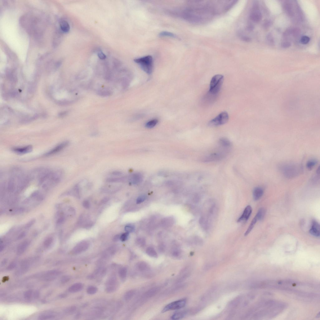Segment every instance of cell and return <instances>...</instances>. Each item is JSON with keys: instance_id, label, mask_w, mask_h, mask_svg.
<instances>
[{"instance_id": "6da1fadb", "label": "cell", "mask_w": 320, "mask_h": 320, "mask_svg": "<svg viewBox=\"0 0 320 320\" xmlns=\"http://www.w3.org/2000/svg\"><path fill=\"white\" fill-rule=\"evenodd\" d=\"M262 286L263 288H270L280 290H284L302 297H306L309 291L312 290L313 285L298 282L294 280L282 279L278 281H263Z\"/></svg>"}, {"instance_id": "7a4b0ae2", "label": "cell", "mask_w": 320, "mask_h": 320, "mask_svg": "<svg viewBox=\"0 0 320 320\" xmlns=\"http://www.w3.org/2000/svg\"><path fill=\"white\" fill-rule=\"evenodd\" d=\"M286 304L282 302L273 300H262L257 304L256 318L267 319L273 318L284 310Z\"/></svg>"}, {"instance_id": "3957f363", "label": "cell", "mask_w": 320, "mask_h": 320, "mask_svg": "<svg viewBox=\"0 0 320 320\" xmlns=\"http://www.w3.org/2000/svg\"><path fill=\"white\" fill-rule=\"evenodd\" d=\"M10 173L7 183H5L9 191H13L16 189L22 190L28 185L31 180L29 175L19 168L12 169Z\"/></svg>"}, {"instance_id": "277c9868", "label": "cell", "mask_w": 320, "mask_h": 320, "mask_svg": "<svg viewBox=\"0 0 320 320\" xmlns=\"http://www.w3.org/2000/svg\"><path fill=\"white\" fill-rule=\"evenodd\" d=\"M63 175L61 170L50 169L38 182V184L44 189L54 186L60 182Z\"/></svg>"}, {"instance_id": "5b68a950", "label": "cell", "mask_w": 320, "mask_h": 320, "mask_svg": "<svg viewBox=\"0 0 320 320\" xmlns=\"http://www.w3.org/2000/svg\"><path fill=\"white\" fill-rule=\"evenodd\" d=\"M280 171L288 178H293L300 175L302 171L301 166L297 164L283 163L279 166Z\"/></svg>"}, {"instance_id": "8992f818", "label": "cell", "mask_w": 320, "mask_h": 320, "mask_svg": "<svg viewBox=\"0 0 320 320\" xmlns=\"http://www.w3.org/2000/svg\"><path fill=\"white\" fill-rule=\"evenodd\" d=\"M134 60L145 73L149 74L152 73L153 67V58L152 56L147 55L135 59Z\"/></svg>"}, {"instance_id": "52a82bcc", "label": "cell", "mask_w": 320, "mask_h": 320, "mask_svg": "<svg viewBox=\"0 0 320 320\" xmlns=\"http://www.w3.org/2000/svg\"><path fill=\"white\" fill-rule=\"evenodd\" d=\"M224 77L221 74H217L212 78L210 84L209 93L216 95L220 91L223 84Z\"/></svg>"}, {"instance_id": "ba28073f", "label": "cell", "mask_w": 320, "mask_h": 320, "mask_svg": "<svg viewBox=\"0 0 320 320\" xmlns=\"http://www.w3.org/2000/svg\"><path fill=\"white\" fill-rule=\"evenodd\" d=\"M229 119L228 113L226 112H223L215 118L210 121L208 124V126L210 127H216L221 126L227 123Z\"/></svg>"}, {"instance_id": "9c48e42d", "label": "cell", "mask_w": 320, "mask_h": 320, "mask_svg": "<svg viewBox=\"0 0 320 320\" xmlns=\"http://www.w3.org/2000/svg\"><path fill=\"white\" fill-rule=\"evenodd\" d=\"M186 303V300L185 299L176 301L170 303L166 306L163 309L162 312L165 313L168 311L177 310L184 307Z\"/></svg>"}, {"instance_id": "30bf717a", "label": "cell", "mask_w": 320, "mask_h": 320, "mask_svg": "<svg viewBox=\"0 0 320 320\" xmlns=\"http://www.w3.org/2000/svg\"><path fill=\"white\" fill-rule=\"evenodd\" d=\"M226 153L223 151L214 152L206 156L202 160L204 162H210L220 161L225 157Z\"/></svg>"}, {"instance_id": "8fae6325", "label": "cell", "mask_w": 320, "mask_h": 320, "mask_svg": "<svg viewBox=\"0 0 320 320\" xmlns=\"http://www.w3.org/2000/svg\"><path fill=\"white\" fill-rule=\"evenodd\" d=\"M69 143L68 141H64L58 144L51 150L46 152L44 156L45 157H48L59 153L66 147L69 144Z\"/></svg>"}, {"instance_id": "7c38bea8", "label": "cell", "mask_w": 320, "mask_h": 320, "mask_svg": "<svg viewBox=\"0 0 320 320\" xmlns=\"http://www.w3.org/2000/svg\"><path fill=\"white\" fill-rule=\"evenodd\" d=\"M250 19L255 22H258L261 20L262 15L259 11L257 4H254L250 14Z\"/></svg>"}, {"instance_id": "4fadbf2b", "label": "cell", "mask_w": 320, "mask_h": 320, "mask_svg": "<svg viewBox=\"0 0 320 320\" xmlns=\"http://www.w3.org/2000/svg\"><path fill=\"white\" fill-rule=\"evenodd\" d=\"M12 150L15 153L19 154H24L30 153L33 150V147L30 145L20 147H15Z\"/></svg>"}, {"instance_id": "5bb4252c", "label": "cell", "mask_w": 320, "mask_h": 320, "mask_svg": "<svg viewBox=\"0 0 320 320\" xmlns=\"http://www.w3.org/2000/svg\"><path fill=\"white\" fill-rule=\"evenodd\" d=\"M309 233L314 236L318 237L320 236V225L318 222L313 220L312 222L311 227Z\"/></svg>"}, {"instance_id": "9a60e30c", "label": "cell", "mask_w": 320, "mask_h": 320, "mask_svg": "<svg viewBox=\"0 0 320 320\" xmlns=\"http://www.w3.org/2000/svg\"><path fill=\"white\" fill-rule=\"evenodd\" d=\"M252 210V208L251 206H247L244 210L242 215L238 219V222H239L243 221H246L248 220L251 215Z\"/></svg>"}, {"instance_id": "2e32d148", "label": "cell", "mask_w": 320, "mask_h": 320, "mask_svg": "<svg viewBox=\"0 0 320 320\" xmlns=\"http://www.w3.org/2000/svg\"><path fill=\"white\" fill-rule=\"evenodd\" d=\"M264 193V189L260 187H256L254 189L253 191V197L255 201L260 199Z\"/></svg>"}, {"instance_id": "e0dca14e", "label": "cell", "mask_w": 320, "mask_h": 320, "mask_svg": "<svg viewBox=\"0 0 320 320\" xmlns=\"http://www.w3.org/2000/svg\"><path fill=\"white\" fill-rule=\"evenodd\" d=\"M219 145L222 148L226 149L231 147L232 144L230 141L225 138H220L219 141Z\"/></svg>"}, {"instance_id": "ac0fdd59", "label": "cell", "mask_w": 320, "mask_h": 320, "mask_svg": "<svg viewBox=\"0 0 320 320\" xmlns=\"http://www.w3.org/2000/svg\"><path fill=\"white\" fill-rule=\"evenodd\" d=\"M88 246L86 243H81L77 245L73 250V252L75 254H78L85 251L88 248Z\"/></svg>"}, {"instance_id": "d6986e66", "label": "cell", "mask_w": 320, "mask_h": 320, "mask_svg": "<svg viewBox=\"0 0 320 320\" xmlns=\"http://www.w3.org/2000/svg\"><path fill=\"white\" fill-rule=\"evenodd\" d=\"M143 180V176L140 173L134 174L130 178V181L131 183L133 184H137L140 183Z\"/></svg>"}, {"instance_id": "ffe728a7", "label": "cell", "mask_w": 320, "mask_h": 320, "mask_svg": "<svg viewBox=\"0 0 320 320\" xmlns=\"http://www.w3.org/2000/svg\"><path fill=\"white\" fill-rule=\"evenodd\" d=\"M29 242L28 241H25L22 243L18 247L17 250L18 255H21L24 253L27 248L29 246Z\"/></svg>"}, {"instance_id": "44dd1931", "label": "cell", "mask_w": 320, "mask_h": 320, "mask_svg": "<svg viewBox=\"0 0 320 320\" xmlns=\"http://www.w3.org/2000/svg\"><path fill=\"white\" fill-rule=\"evenodd\" d=\"M83 285L81 283L74 284L69 288V291L71 293H75L81 291L83 288Z\"/></svg>"}, {"instance_id": "7402d4cb", "label": "cell", "mask_w": 320, "mask_h": 320, "mask_svg": "<svg viewBox=\"0 0 320 320\" xmlns=\"http://www.w3.org/2000/svg\"><path fill=\"white\" fill-rule=\"evenodd\" d=\"M60 25L61 29L63 32L67 33L70 30L69 24L66 21H62L60 22Z\"/></svg>"}, {"instance_id": "603a6c76", "label": "cell", "mask_w": 320, "mask_h": 320, "mask_svg": "<svg viewBox=\"0 0 320 320\" xmlns=\"http://www.w3.org/2000/svg\"><path fill=\"white\" fill-rule=\"evenodd\" d=\"M159 288L158 287L153 288L149 290L145 294V296L147 298H151L154 296L159 291Z\"/></svg>"}, {"instance_id": "cb8c5ba5", "label": "cell", "mask_w": 320, "mask_h": 320, "mask_svg": "<svg viewBox=\"0 0 320 320\" xmlns=\"http://www.w3.org/2000/svg\"><path fill=\"white\" fill-rule=\"evenodd\" d=\"M137 267L140 271H145L149 269L148 264L145 262L141 261L139 262L137 264Z\"/></svg>"}, {"instance_id": "d4e9b609", "label": "cell", "mask_w": 320, "mask_h": 320, "mask_svg": "<svg viewBox=\"0 0 320 320\" xmlns=\"http://www.w3.org/2000/svg\"><path fill=\"white\" fill-rule=\"evenodd\" d=\"M257 220H258L257 218L255 216L254 218L253 219L252 221H251V223H250L248 229L247 230L245 233V236H247L250 233L251 231L252 230Z\"/></svg>"}, {"instance_id": "484cf974", "label": "cell", "mask_w": 320, "mask_h": 320, "mask_svg": "<svg viewBox=\"0 0 320 320\" xmlns=\"http://www.w3.org/2000/svg\"><path fill=\"white\" fill-rule=\"evenodd\" d=\"M146 253L148 255L151 257L156 258L158 257L157 252L153 248H148L146 250Z\"/></svg>"}, {"instance_id": "4316f807", "label": "cell", "mask_w": 320, "mask_h": 320, "mask_svg": "<svg viewBox=\"0 0 320 320\" xmlns=\"http://www.w3.org/2000/svg\"><path fill=\"white\" fill-rule=\"evenodd\" d=\"M185 315V313L184 312H177L174 313L171 317V319L173 320H179L181 319L184 317Z\"/></svg>"}, {"instance_id": "83f0119b", "label": "cell", "mask_w": 320, "mask_h": 320, "mask_svg": "<svg viewBox=\"0 0 320 320\" xmlns=\"http://www.w3.org/2000/svg\"><path fill=\"white\" fill-rule=\"evenodd\" d=\"M265 210L264 208H261L258 211L256 216L257 217L258 220H261L264 218L265 215Z\"/></svg>"}, {"instance_id": "f1b7e54d", "label": "cell", "mask_w": 320, "mask_h": 320, "mask_svg": "<svg viewBox=\"0 0 320 320\" xmlns=\"http://www.w3.org/2000/svg\"><path fill=\"white\" fill-rule=\"evenodd\" d=\"M97 94L99 96L106 97L110 96L112 93L109 90H102L98 91Z\"/></svg>"}, {"instance_id": "f546056e", "label": "cell", "mask_w": 320, "mask_h": 320, "mask_svg": "<svg viewBox=\"0 0 320 320\" xmlns=\"http://www.w3.org/2000/svg\"><path fill=\"white\" fill-rule=\"evenodd\" d=\"M317 160L315 159L309 160L307 163L306 165V167L309 170H311L317 164Z\"/></svg>"}, {"instance_id": "4dcf8cb0", "label": "cell", "mask_w": 320, "mask_h": 320, "mask_svg": "<svg viewBox=\"0 0 320 320\" xmlns=\"http://www.w3.org/2000/svg\"><path fill=\"white\" fill-rule=\"evenodd\" d=\"M158 121L157 119H154L149 121L146 124L145 127L147 128L151 129L154 127L158 123Z\"/></svg>"}, {"instance_id": "1f68e13d", "label": "cell", "mask_w": 320, "mask_h": 320, "mask_svg": "<svg viewBox=\"0 0 320 320\" xmlns=\"http://www.w3.org/2000/svg\"><path fill=\"white\" fill-rule=\"evenodd\" d=\"M135 294V291L134 290H130L128 291L125 295V300L127 301L130 300L133 297Z\"/></svg>"}, {"instance_id": "d6a6232c", "label": "cell", "mask_w": 320, "mask_h": 320, "mask_svg": "<svg viewBox=\"0 0 320 320\" xmlns=\"http://www.w3.org/2000/svg\"><path fill=\"white\" fill-rule=\"evenodd\" d=\"M285 8L288 14L290 16H293L294 15L292 7L289 3H287L285 4Z\"/></svg>"}, {"instance_id": "836d02e7", "label": "cell", "mask_w": 320, "mask_h": 320, "mask_svg": "<svg viewBox=\"0 0 320 320\" xmlns=\"http://www.w3.org/2000/svg\"><path fill=\"white\" fill-rule=\"evenodd\" d=\"M160 36H168L172 38H177V36L174 33L167 31H162L159 33Z\"/></svg>"}, {"instance_id": "e575fe53", "label": "cell", "mask_w": 320, "mask_h": 320, "mask_svg": "<svg viewBox=\"0 0 320 320\" xmlns=\"http://www.w3.org/2000/svg\"><path fill=\"white\" fill-rule=\"evenodd\" d=\"M127 269L125 267L122 268L120 269L119 275L121 278H124L126 276L127 274Z\"/></svg>"}, {"instance_id": "d590c367", "label": "cell", "mask_w": 320, "mask_h": 320, "mask_svg": "<svg viewBox=\"0 0 320 320\" xmlns=\"http://www.w3.org/2000/svg\"><path fill=\"white\" fill-rule=\"evenodd\" d=\"M97 291V288L93 286H90L87 289V292L90 295H93L96 293Z\"/></svg>"}, {"instance_id": "8d00e7d4", "label": "cell", "mask_w": 320, "mask_h": 320, "mask_svg": "<svg viewBox=\"0 0 320 320\" xmlns=\"http://www.w3.org/2000/svg\"><path fill=\"white\" fill-rule=\"evenodd\" d=\"M54 314H52V313H44V314L41 315V316H40L39 318L40 319H46L52 318V317H54Z\"/></svg>"}, {"instance_id": "74e56055", "label": "cell", "mask_w": 320, "mask_h": 320, "mask_svg": "<svg viewBox=\"0 0 320 320\" xmlns=\"http://www.w3.org/2000/svg\"><path fill=\"white\" fill-rule=\"evenodd\" d=\"M53 242V238L52 237H49L44 242V246L46 248H48L51 246Z\"/></svg>"}, {"instance_id": "f35d334b", "label": "cell", "mask_w": 320, "mask_h": 320, "mask_svg": "<svg viewBox=\"0 0 320 320\" xmlns=\"http://www.w3.org/2000/svg\"><path fill=\"white\" fill-rule=\"evenodd\" d=\"M134 230H135V227L132 224H129L126 225L125 227V231L129 233L133 232Z\"/></svg>"}, {"instance_id": "ab89813d", "label": "cell", "mask_w": 320, "mask_h": 320, "mask_svg": "<svg viewBox=\"0 0 320 320\" xmlns=\"http://www.w3.org/2000/svg\"><path fill=\"white\" fill-rule=\"evenodd\" d=\"M32 292L31 290H29L25 292L24 294V298L26 300H29L31 298Z\"/></svg>"}, {"instance_id": "60d3db41", "label": "cell", "mask_w": 320, "mask_h": 320, "mask_svg": "<svg viewBox=\"0 0 320 320\" xmlns=\"http://www.w3.org/2000/svg\"><path fill=\"white\" fill-rule=\"evenodd\" d=\"M146 199V196L144 195H140L139 197H138L136 201V203L137 204H140L143 202H144Z\"/></svg>"}, {"instance_id": "b9f144b4", "label": "cell", "mask_w": 320, "mask_h": 320, "mask_svg": "<svg viewBox=\"0 0 320 320\" xmlns=\"http://www.w3.org/2000/svg\"><path fill=\"white\" fill-rule=\"evenodd\" d=\"M310 38L307 36H304L302 37L300 40L301 42L303 44H306L309 42Z\"/></svg>"}, {"instance_id": "7bdbcfd3", "label": "cell", "mask_w": 320, "mask_h": 320, "mask_svg": "<svg viewBox=\"0 0 320 320\" xmlns=\"http://www.w3.org/2000/svg\"><path fill=\"white\" fill-rule=\"evenodd\" d=\"M129 233L128 232H126L122 234L120 237V239L122 241H126L128 238Z\"/></svg>"}, {"instance_id": "ee69618b", "label": "cell", "mask_w": 320, "mask_h": 320, "mask_svg": "<svg viewBox=\"0 0 320 320\" xmlns=\"http://www.w3.org/2000/svg\"><path fill=\"white\" fill-rule=\"evenodd\" d=\"M24 208H17L13 209L12 211L15 213L18 214L23 213L24 211Z\"/></svg>"}, {"instance_id": "f6af8a7d", "label": "cell", "mask_w": 320, "mask_h": 320, "mask_svg": "<svg viewBox=\"0 0 320 320\" xmlns=\"http://www.w3.org/2000/svg\"><path fill=\"white\" fill-rule=\"evenodd\" d=\"M70 277L69 276H63L61 279V282L62 283H66L70 280Z\"/></svg>"}, {"instance_id": "bcb514c9", "label": "cell", "mask_w": 320, "mask_h": 320, "mask_svg": "<svg viewBox=\"0 0 320 320\" xmlns=\"http://www.w3.org/2000/svg\"><path fill=\"white\" fill-rule=\"evenodd\" d=\"M291 44L289 41H285L282 43L281 46L284 48H288L291 46Z\"/></svg>"}, {"instance_id": "7dc6e473", "label": "cell", "mask_w": 320, "mask_h": 320, "mask_svg": "<svg viewBox=\"0 0 320 320\" xmlns=\"http://www.w3.org/2000/svg\"><path fill=\"white\" fill-rule=\"evenodd\" d=\"M35 222V220H34V219H33V220H30V221L29 222H28L27 224L26 225L25 228H26V229H28V228H29L30 227H31L34 224V223Z\"/></svg>"}, {"instance_id": "c3c4849f", "label": "cell", "mask_w": 320, "mask_h": 320, "mask_svg": "<svg viewBox=\"0 0 320 320\" xmlns=\"http://www.w3.org/2000/svg\"><path fill=\"white\" fill-rule=\"evenodd\" d=\"M241 38L242 41L246 42H250L251 41V38L246 36L241 35Z\"/></svg>"}, {"instance_id": "681fc988", "label": "cell", "mask_w": 320, "mask_h": 320, "mask_svg": "<svg viewBox=\"0 0 320 320\" xmlns=\"http://www.w3.org/2000/svg\"><path fill=\"white\" fill-rule=\"evenodd\" d=\"M98 56L99 58L101 60H104V59L106 58V56L105 54L103 53L102 51L99 52L98 54Z\"/></svg>"}, {"instance_id": "f907efd6", "label": "cell", "mask_w": 320, "mask_h": 320, "mask_svg": "<svg viewBox=\"0 0 320 320\" xmlns=\"http://www.w3.org/2000/svg\"><path fill=\"white\" fill-rule=\"evenodd\" d=\"M267 38L268 41L269 42V43H270V44H272L274 43V40H273V37L272 36V35L270 34H268L267 35Z\"/></svg>"}, {"instance_id": "816d5d0a", "label": "cell", "mask_w": 320, "mask_h": 320, "mask_svg": "<svg viewBox=\"0 0 320 320\" xmlns=\"http://www.w3.org/2000/svg\"><path fill=\"white\" fill-rule=\"evenodd\" d=\"M75 307H71L69 308V309H67L66 310H65V312L67 313L71 314V313H73V312H74V311L75 310Z\"/></svg>"}, {"instance_id": "f5cc1de1", "label": "cell", "mask_w": 320, "mask_h": 320, "mask_svg": "<svg viewBox=\"0 0 320 320\" xmlns=\"http://www.w3.org/2000/svg\"><path fill=\"white\" fill-rule=\"evenodd\" d=\"M26 234L27 233L26 232H22V233H21L19 235L18 237L17 238L18 239L20 240L22 239V238H24V237L26 236Z\"/></svg>"}, {"instance_id": "db71d44e", "label": "cell", "mask_w": 320, "mask_h": 320, "mask_svg": "<svg viewBox=\"0 0 320 320\" xmlns=\"http://www.w3.org/2000/svg\"><path fill=\"white\" fill-rule=\"evenodd\" d=\"M84 207L86 209L89 208L90 207V204L89 202L87 201H85L83 203Z\"/></svg>"}, {"instance_id": "11a10c76", "label": "cell", "mask_w": 320, "mask_h": 320, "mask_svg": "<svg viewBox=\"0 0 320 320\" xmlns=\"http://www.w3.org/2000/svg\"><path fill=\"white\" fill-rule=\"evenodd\" d=\"M64 217H61L59 218L57 220V224H58V225H60V224H62L63 222L64 221Z\"/></svg>"}, {"instance_id": "9f6ffc18", "label": "cell", "mask_w": 320, "mask_h": 320, "mask_svg": "<svg viewBox=\"0 0 320 320\" xmlns=\"http://www.w3.org/2000/svg\"><path fill=\"white\" fill-rule=\"evenodd\" d=\"M39 192L38 191H35L33 192V193H32L31 196L32 197H37L38 195H39Z\"/></svg>"}, {"instance_id": "6f0895ef", "label": "cell", "mask_w": 320, "mask_h": 320, "mask_svg": "<svg viewBox=\"0 0 320 320\" xmlns=\"http://www.w3.org/2000/svg\"><path fill=\"white\" fill-rule=\"evenodd\" d=\"M15 266H16V264L15 263H11L9 266L8 269H14L15 267Z\"/></svg>"}, {"instance_id": "680465c9", "label": "cell", "mask_w": 320, "mask_h": 320, "mask_svg": "<svg viewBox=\"0 0 320 320\" xmlns=\"http://www.w3.org/2000/svg\"><path fill=\"white\" fill-rule=\"evenodd\" d=\"M120 237H121V236H120L119 235H115L113 238V241H114V242H116V241H118V240L120 239Z\"/></svg>"}, {"instance_id": "91938a15", "label": "cell", "mask_w": 320, "mask_h": 320, "mask_svg": "<svg viewBox=\"0 0 320 320\" xmlns=\"http://www.w3.org/2000/svg\"><path fill=\"white\" fill-rule=\"evenodd\" d=\"M138 242L139 245H143L144 244V241L142 239H139L138 240Z\"/></svg>"}, {"instance_id": "94428289", "label": "cell", "mask_w": 320, "mask_h": 320, "mask_svg": "<svg viewBox=\"0 0 320 320\" xmlns=\"http://www.w3.org/2000/svg\"><path fill=\"white\" fill-rule=\"evenodd\" d=\"M253 29L254 27L252 25H250L248 27V30H252Z\"/></svg>"}, {"instance_id": "6125c7cd", "label": "cell", "mask_w": 320, "mask_h": 320, "mask_svg": "<svg viewBox=\"0 0 320 320\" xmlns=\"http://www.w3.org/2000/svg\"><path fill=\"white\" fill-rule=\"evenodd\" d=\"M38 295H39V294H38V292H36V293L34 295L35 297H38Z\"/></svg>"}, {"instance_id": "be15d7a7", "label": "cell", "mask_w": 320, "mask_h": 320, "mask_svg": "<svg viewBox=\"0 0 320 320\" xmlns=\"http://www.w3.org/2000/svg\"><path fill=\"white\" fill-rule=\"evenodd\" d=\"M4 249V246H1V251L3 250Z\"/></svg>"}]
</instances>
